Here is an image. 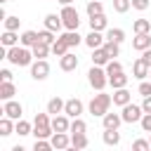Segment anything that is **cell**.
I'll return each mask as SVG.
<instances>
[{"instance_id": "1", "label": "cell", "mask_w": 151, "mask_h": 151, "mask_svg": "<svg viewBox=\"0 0 151 151\" xmlns=\"http://www.w3.org/2000/svg\"><path fill=\"white\" fill-rule=\"evenodd\" d=\"M33 50L24 47V45H14V47H7V61L14 64V66H31L33 64Z\"/></svg>"}, {"instance_id": "2", "label": "cell", "mask_w": 151, "mask_h": 151, "mask_svg": "<svg viewBox=\"0 0 151 151\" xmlns=\"http://www.w3.org/2000/svg\"><path fill=\"white\" fill-rule=\"evenodd\" d=\"M111 101H113V97L111 94H104V90L99 92V94H94L92 97V101H90V113L92 116H99V118H104L106 113H109V106H111Z\"/></svg>"}, {"instance_id": "3", "label": "cell", "mask_w": 151, "mask_h": 151, "mask_svg": "<svg viewBox=\"0 0 151 151\" xmlns=\"http://www.w3.org/2000/svg\"><path fill=\"white\" fill-rule=\"evenodd\" d=\"M87 80H90V85H92L97 92H101V90L109 85V73H106V68H101V66H92V68L87 71Z\"/></svg>"}, {"instance_id": "4", "label": "cell", "mask_w": 151, "mask_h": 151, "mask_svg": "<svg viewBox=\"0 0 151 151\" xmlns=\"http://www.w3.org/2000/svg\"><path fill=\"white\" fill-rule=\"evenodd\" d=\"M59 14H61V21H64V28H66V31H78V26H80V14H78L76 7L64 5V9H61Z\"/></svg>"}, {"instance_id": "5", "label": "cell", "mask_w": 151, "mask_h": 151, "mask_svg": "<svg viewBox=\"0 0 151 151\" xmlns=\"http://www.w3.org/2000/svg\"><path fill=\"white\" fill-rule=\"evenodd\" d=\"M120 116H123V123H139V120H142V116H144V109L130 101V104H125V106H123Z\"/></svg>"}, {"instance_id": "6", "label": "cell", "mask_w": 151, "mask_h": 151, "mask_svg": "<svg viewBox=\"0 0 151 151\" xmlns=\"http://www.w3.org/2000/svg\"><path fill=\"white\" fill-rule=\"evenodd\" d=\"M47 76H50V64L45 59H35L31 64V78L33 80H45Z\"/></svg>"}, {"instance_id": "7", "label": "cell", "mask_w": 151, "mask_h": 151, "mask_svg": "<svg viewBox=\"0 0 151 151\" xmlns=\"http://www.w3.org/2000/svg\"><path fill=\"white\" fill-rule=\"evenodd\" d=\"M2 113H5V116H9L12 120H19V118H21V113H24V106H21L19 101H14V99H7V101H5V106H2Z\"/></svg>"}, {"instance_id": "8", "label": "cell", "mask_w": 151, "mask_h": 151, "mask_svg": "<svg viewBox=\"0 0 151 151\" xmlns=\"http://www.w3.org/2000/svg\"><path fill=\"white\" fill-rule=\"evenodd\" d=\"M149 47H151V33H137V35L132 38V50L144 52V50H149Z\"/></svg>"}, {"instance_id": "9", "label": "cell", "mask_w": 151, "mask_h": 151, "mask_svg": "<svg viewBox=\"0 0 151 151\" xmlns=\"http://www.w3.org/2000/svg\"><path fill=\"white\" fill-rule=\"evenodd\" d=\"M64 113L68 116V118H78L80 113H83V101L80 99H66V106H64Z\"/></svg>"}, {"instance_id": "10", "label": "cell", "mask_w": 151, "mask_h": 151, "mask_svg": "<svg viewBox=\"0 0 151 151\" xmlns=\"http://www.w3.org/2000/svg\"><path fill=\"white\" fill-rule=\"evenodd\" d=\"M59 68L61 71H76L78 68V57L73 52H66L64 57H59Z\"/></svg>"}, {"instance_id": "11", "label": "cell", "mask_w": 151, "mask_h": 151, "mask_svg": "<svg viewBox=\"0 0 151 151\" xmlns=\"http://www.w3.org/2000/svg\"><path fill=\"white\" fill-rule=\"evenodd\" d=\"M149 71H151V68L142 61V57L134 59V64H132V76H134L137 80H146V78H149Z\"/></svg>"}, {"instance_id": "12", "label": "cell", "mask_w": 151, "mask_h": 151, "mask_svg": "<svg viewBox=\"0 0 151 151\" xmlns=\"http://www.w3.org/2000/svg\"><path fill=\"white\" fill-rule=\"evenodd\" d=\"M111 97H113V104H116V106H120V109H123L125 104H130V101H132V94H130L125 87L113 90V94H111Z\"/></svg>"}, {"instance_id": "13", "label": "cell", "mask_w": 151, "mask_h": 151, "mask_svg": "<svg viewBox=\"0 0 151 151\" xmlns=\"http://www.w3.org/2000/svg\"><path fill=\"white\" fill-rule=\"evenodd\" d=\"M52 127H54V132H68V130H71L68 116H66V113H57V116L52 118Z\"/></svg>"}, {"instance_id": "14", "label": "cell", "mask_w": 151, "mask_h": 151, "mask_svg": "<svg viewBox=\"0 0 151 151\" xmlns=\"http://www.w3.org/2000/svg\"><path fill=\"white\" fill-rule=\"evenodd\" d=\"M50 142H52V146H54V149H59V151L71 146V137H68L66 132H54V134L50 137Z\"/></svg>"}, {"instance_id": "15", "label": "cell", "mask_w": 151, "mask_h": 151, "mask_svg": "<svg viewBox=\"0 0 151 151\" xmlns=\"http://www.w3.org/2000/svg\"><path fill=\"white\" fill-rule=\"evenodd\" d=\"M0 42H2V47H14L17 42H21V35H17V31H2V35H0Z\"/></svg>"}, {"instance_id": "16", "label": "cell", "mask_w": 151, "mask_h": 151, "mask_svg": "<svg viewBox=\"0 0 151 151\" xmlns=\"http://www.w3.org/2000/svg\"><path fill=\"white\" fill-rule=\"evenodd\" d=\"M104 40H106V38H101V31H90V33L85 35V45H87L90 50L101 47V45H104Z\"/></svg>"}, {"instance_id": "17", "label": "cell", "mask_w": 151, "mask_h": 151, "mask_svg": "<svg viewBox=\"0 0 151 151\" xmlns=\"http://www.w3.org/2000/svg\"><path fill=\"white\" fill-rule=\"evenodd\" d=\"M101 123H104L106 130H118L120 123H123V116H120V113H106V116L101 118Z\"/></svg>"}, {"instance_id": "18", "label": "cell", "mask_w": 151, "mask_h": 151, "mask_svg": "<svg viewBox=\"0 0 151 151\" xmlns=\"http://www.w3.org/2000/svg\"><path fill=\"white\" fill-rule=\"evenodd\" d=\"M87 144H90V139H87V134H85V132H71V146H73L76 151L87 149Z\"/></svg>"}, {"instance_id": "19", "label": "cell", "mask_w": 151, "mask_h": 151, "mask_svg": "<svg viewBox=\"0 0 151 151\" xmlns=\"http://www.w3.org/2000/svg\"><path fill=\"white\" fill-rule=\"evenodd\" d=\"M109 59H111V57L106 54L104 47H94V50H92V64H94V66H106Z\"/></svg>"}, {"instance_id": "20", "label": "cell", "mask_w": 151, "mask_h": 151, "mask_svg": "<svg viewBox=\"0 0 151 151\" xmlns=\"http://www.w3.org/2000/svg\"><path fill=\"white\" fill-rule=\"evenodd\" d=\"M127 80H130V76H125V71H118V73L109 76V85H111L113 90H118V87H125V85H127Z\"/></svg>"}, {"instance_id": "21", "label": "cell", "mask_w": 151, "mask_h": 151, "mask_svg": "<svg viewBox=\"0 0 151 151\" xmlns=\"http://www.w3.org/2000/svg\"><path fill=\"white\" fill-rule=\"evenodd\" d=\"M14 94H17V87L12 85V80H2V83H0V99L7 101V99H12Z\"/></svg>"}, {"instance_id": "22", "label": "cell", "mask_w": 151, "mask_h": 151, "mask_svg": "<svg viewBox=\"0 0 151 151\" xmlns=\"http://www.w3.org/2000/svg\"><path fill=\"white\" fill-rule=\"evenodd\" d=\"M101 139H104L106 146H118V144H120V132H118V130H106V127H104Z\"/></svg>"}, {"instance_id": "23", "label": "cell", "mask_w": 151, "mask_h": 151, "mask_svg": "<svg viewBox=\"0 0 151 151\" xmlns=\"http://www.w3.org/2000/svg\"><path fill=\"white\" fill-rule=\"evenodd\" d=\"M64 26V21H61V14H47L45 17V28H50V31H59Z\"/></svg>"}, {"instance_id": "24", "label": "cell", "mask_w": 151, "mask_h": 151, "mask_svg": "<svg viewBox=\"0 0 151 151\" xmlns=\"http://www.w3.org/2000/svg\"><path fill=\"white\" fill-rule=\"evenodd\" d=\"M64 106H66V101H64V99H59V97H52V99L47 101V113H52V116H57V113H64Z\"/></svg>"}, {"instance_id": "25", "label": "cell", "mask_w": 151, "mask_h": 151, "mask_svg": "<svg viewBox=\"0 0 151 151\" xmlns=\"http://www.w3.org/2000/svg\"><path fill=\"white\" fill-rule=\"evenodd\" d=\"M14 130H17V123H12L9 116H2V118H0V134H2V137H9Z\"/></svg>"}, {"instance_id": "26", "label": "cell", "mask_w": 151, "mask_h": 151, "mask_svg": "<svg viewBox=\"0 0 151 151\" xmlns=\"http://www.w3.org/2000/svg\"><path fill=\"white\" fill-rule=\"evenodd\" d=\"M33 134H35V139H50L54 134V127L52 125H33Z\"/></svg>"}, {"instance_id": "27", "label": "cell", "mask_w": 151, "mask_h": 151, "mask_svg": "<svg viewBox=\"0 0 151 151\" xmlns=\"http://www.w3.org/2000/svg\"><path fill=\"white\" fill-rule=\"evenodd\" d=\"M68 50H71V47L66 45V40H64L61 35H59V38L54 40V45H52V54H54V57H64Z\"/></svg>"}, {"instance_id": "28", "label": "cell", "mask_w": 151, "mask_h": 151, "mask_svg": "<svg viewBox=\"0 0 151 151\" xmlns=\"http://www.w3.org/2000/svg\"><path fill=\"white\" fill-rule=\"evenodd\" d=\"M31 50H33V57H35V59H45V57L52 52V47H50V45H45V42H40V40H38Z\"/></svg>"}, {"instance_id": "29", "label": "cell", "mask_w": 151, "mask_h": 151, "mask_svg": "<svg viewBox=\"0 0 151 151\" xmlns=\"http://www.w3.org/2000/svg\"><path fill=\"white\" fill-rule=\"evenodd\" d=\"M104 28H106V17L104 14L90 17V31H104Z\"/></svg>"}, {"instance_id": "30", "label": "cell", "mask_w": 151, "mask_h": 151, "mask_svg": "<svg viewBox=\"0 0 151 151\" xmlns=\"http://www.w3.org/2000/svg\"><path fill=\"white\" fill-rule=\"evenodd\" d=\"M61 38L66 40V45H68V47H78V45L83 42V35H78V31H66Z\"/></svg>"}, {"instance_id": "31", "label": "cell", "mask_w": 151, "mask_h": 151, "mask_svg": "<svg viewBox=\"0 0 151 151\" xmlns=\"http://www.w3.org/2000/svg\"><path fill=\"white\" fill-rule=\"evenodd\" d=\"M132 31H134V35L137 33H151V21L149 19H137L132 24Z\"/></svg>"}, {"instance_id": "32", "label": "cell", "mask_w": 151, "mask_h": 151, "mask_svg": "<svg viewBox=\"0 0 151 151\" xmlns=\"http://www.w3.org/2000/svg\"><path fill=\"white\" fill-rule=\"evenodd\" d=\"M38 40H40V38H38L35 31H24V33H21V45H24V47H33Z\"/></svg>"}, {"instance_id": "33", "label": "cell", "mask_w": 151, "mask_h": 151, "mask_svg": "<svg viewBox=\"0 0 151 151\" xmlns=\"http://www.w3.org/2000/svg\"><path fill=\"white\" fill-rule=\"evenodd\" d=\"M104 50H106V54L111 57V59H116L118 54H120V42H113V40H104V45H101Z\"/></svg>"}, {"instance_id": "34", "label": "cell", "mask_w": 151, "mask_h": 151, "mask_svg": "<svg viewBox=\"0 0 151 151\" xmlns=\"http://www.w3.org/2000/svg\"><path fill=\"white\" fill-rule=\"evenodd\" d=\"M85 9H87L90 17H94V14H104V5H101V0H87Z\"/></svg>"}, {"instance_id": "35", "label": "cell", "mask_w": 151, "mask_h": 151, "mask_svg": "<svg viewBox=\"0 0 151 151\" xmlns=\"http://www.w3.org/2000/svg\"><path fill=\"white\" fill-rule=\"evenodd\" d=\"M106 40L123 42V40H125V31H123V28H109V31H106Z\"/></svg>"}, {"instance_id": "36", "label": "cell", "mask_w": 151, "mask_h": 151, "mask_svg": "<svg viewBox=\"0 0 151 151\" xmlns=\"http://www.w3.org/2000/svg\"><path fill=\"white\" fill-rule=\"evenodd\" d=\"M19 137H26V134H33V127H31V123H26V120H17V130H14Z\"/></svg>"}, {"instance_id": "37", "label": "cell", "mask_w": 151, "mask_h": 151, "mask_svg": "<svg viewBox=\"0 0 151 151\" xmlns=\"http://www.w3.org/2000/svg\"><path fill=\"white\" fill-rule=\"evenodd\" d=\"M38 38H40V42H45V45H54V31H50V28H45V31H38Z\"/></svg>"}, {"instance_id": "38", "label": "cell", "mask_w": 151, "mask_h": 151, "mask_svg": "<svg viewBox=\"0 0 151 151\" xmlns=\"http://www.w3.org/2000/svg\"><path fill=\"white\" fill-rule=\"evenodd\" d=\"M68 132H87V123L78 116V118L71 120V130H68Z\"/></svg>"}, {"instance_id": "39", "label": "cell", "mask_w": 151, "mask_h": 151, "mask_svg": "<svg viewBox=\"0 0 151 151\" xmlns=\"http://www.w3.org/2000/svg\"><path fill=\"white\" fill-rule=\"evenodd\" d=\"M130 7H132V0H113V9L118 14H125Z\"/></svg>"}, {"instance_id": "40", "label": "cell", "mask_w": 151, "mask_h": 151, "mask_svg": "<svg viewBox=\"0 0 151 151\" xmlns=\"http://www.w3.org/2000/svg\"><path fill=\"white\" fill-rule=\"evenodd\" d=\"M19 24H21L19 17H5V28L7 31H19Z\"/></svg>"}, {"instance_id": "41", "label": "cell", "mask_w": 151, "mask_h": 151, "mask_svg": "<svg viewBox=\"0 0 151 151\" xmlns=\"http://www.w3.org/2000/svg\"><path fill=\"white\" fill-rule=\"evenodd\" d=\"M104 68H106V73H109V76H113V73L123 71V64H120V61H116V59H109V64H106Z\"/></svg>"}, {"instance_id": "42", "label": "cell", "mask_w": 151, "mask_h": 151, "mask_svg": "<svg viewBox=\"0 0 151 151\" xmlns=\"http://www.w3.org/2000/svg\"><path fill=\"white\" fill-rule=\"evenodd\" d=\"M50 149H54L50 139H35V144H33V151H50Z\"/></svg>"}, {"instance_id": "43", "label": "cell", "mask_w": 151, "mask_h": 151, "mask_svg": "<svg viewBox=\"0 0 151 151\" xmlns=\"http://www.w3.org/2000/svg\"><path fill=\"white\" fill-rule=\"evenodd\" d=\"M33 125H52V118H50L47 113H35Z\"/></svg>"}, {"instance_id": "44", "label": "cell", "mask_w": 151, "mask_h": 151, "mask_svg": "<svg viewBox=\"0 0 151 151\" xmlns=\"http://www.w3.org/2000/svg\"><path fill=\"white\" fill-rule=\"evenodd\" d=\"M132 149H134V151H149V149H151V142H146V139H134V142H132Z\"/></svg>"}, {"instance_id": "45", "label": "cell", "mask_w": 151, "mask_h": 151, "mask_svg": "<svg viewBox=\"0 0 151 151\" xmlns=\"http://www.w3.org/2000/svg\"><path fill=\"white\" fill-rule=\"evenodd\" d=\"M149 5H151V0H132V9H137V12L149 9Z\"/></svg>"}, {"instance_id": "46", "label": "cell", "mask_w": 151, "mask_h": 151, "mask_svg": "<svg viewBox=\"0 0 151 151\" xmlns=\"http://www.w3.org/2000/svg\"><path fill=\"white\" fill-rule=\"evenodd\" d=\"M139 94L142 97H149L151 94V80H142L139 83Z\"/></svg>"}, {"instance_id": "47", "label": "cell", "mask_w": 151, "mask_h": 151, "mask_svg": "<svg viewBox=\"0 0 151 151\" xmlns=\"http://www.w3.org/2000/svg\"><path fill=\"white\" fill-rule=\"evenodd\" d=\"M139 125H142V130H144V132H151V113H144V116H142V120H139Z\"/></svg>"}, {"instance_id": "48", "label": "cell", "mask_w": 151, "mask_h": 151, "mask_svg": "<svg viewBox=\"0 0 151 151\" xmlns=\"http://www.w3.org/2000/svg\"><path fill=\"white\" fill-rule=\"evenodd\" d=\"M142 61H144V64H146V66H149V68H151V47H149V50H144V52H142Z\"/></svg>"}, {"instance_id": "49", "label": "cell", "mask_w": 151, "mask_h": 151, "mask_svg": "<svg viewBox=\"0 0 151 151\" xmlns=\"http://www.w3.org/2000/svg\"><path fill=\"white\" fill-rule=\"evenodd\" d=\"M142 109H144V113H151V94H149V97H144V101H142Z\"/></svg>"}, {"instance_id": "50", "label": "cell", "mask_w": 151, "mask_h": 151, "mask_svg": "<svg viewBox=\"0 0 151 151\" xmlns=\"http://www.w3.org/2000/svg\"><path fill=\"white\" fill-rule=\"evenodd\" d=\"M0 80H12V71L9 68H2L0 71Z\"/></svg>"}, {"instance_id": "51", "label": "cell", "mask_w": 151, "mask_h": 151, "mask_svg": "<svg viewBox=\"0 0 151 151\" xmlns=\"http://www.w3.org/2000/svg\"><path fill=\"white\" fill-rule=\"evenodd\" d=\"M59 2H61V5H71L73 0H59Z\"/></svg>"}, {"instance_id": "52", "label": "cell", "mask_w": 151, "mask_h": 151, "mask_svg": "<svg viewBox=\"0 0 151 151\" xmlns=\"http://www.w3.org/2000/svg\"><path fill=\"white\" fill-rule=\"evenodd\" d=\"M0 2H2V5H5V2H7V0H0Z\"/></svg>"}, {"instance_id": "53", "label": "cell", "mask_w": 151, "mask_h": 151, "mask_svg": "<svg viewBox=\"0 0 151 151\" xmlns=\"http://www.w3.org/2000/svg\"><path fill=\"white\" fill-rule=\"evenodd\" d=\"M149 134H151V132H149ZM149 142H151V137H149Z\"/></svg>"}, {"instance_id": "54", "label": "cell", "mask_w": 151, "mask_h": 151, "mask_svg": "<svg viewBox=\"0 0 151 151\" xmlns=\"http://www.w3.org/2000/svg\"><path fill=\"white\" fill-rule=\"evenodd\" d=\"M149 78H151V71H149Z\"/></svg>"}]
</instances>
